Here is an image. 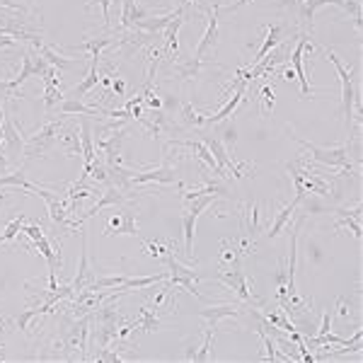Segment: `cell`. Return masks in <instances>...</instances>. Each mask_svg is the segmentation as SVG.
<instances>
[{
	"label": "cell",
	"instance_id": "e0dca14e",
	"mask_svg": "<svg viewBox=\"0 0 363 363\" xmlns=\"http://www.w3.org/2000/svg\"><path fill=\"white\" fill-rule=\"evenodd\" d=\"M99 85V61H90V68H87V76L78 83L76 87H71L68 92H63V99H83L92 87Z\"/></svg>",
	"mask_w": 363,
	"mask_h": 363
},
{
	"label": "cell",
	"instance_id": "277c9868",
	"mask_svg": "<svg viewBox=\"0 0 363 363\" xmlns=\"http://www.w3.org/2000/svg\"><path fill=\"white\" fill-rule=\"evenodd\" d=\"M46 68H49L46 59L34 49V46H31V49H27L22 54V68H20V73L13 78V80H3V83H0V90L8 92V97H22V92L17 94L20 85H22L24 80H29L31 76H44Z\"/></svg>",
	"mask_w": 363,
	"mask_h": 363
},
{
	"label": "cell",
	"instance_id": "2e32d148",
	"mask_svg": "<svg viewBox=\"0 0 363 363\" xmlns=\"http://www.w3.org/2000/svg\"><path fill=\"white\" fill-rule=\"evenodd\" d=\"M303 201H305V199L301 197V194H296V197H293V201H288L286 206L281 208V211H278L276 215H273V220H271V225H269V233H266V238H269V240L278 238V235L283 233V228H286V225H288V220L293 218V213H296V208L301 206Z\"/></svg>",
	"mask_w": 363,
	"mask_h": 363
},
{
	"label": "cell",
	"instance_id": "ee69618b",
	"mask_svg": "<svg viewBox=\"0 0 363 363\" xmlns=\"http://www.w3.org/2000/svg\"><path fill=\"white\" fill-rule=\"evenodd\" d=\"M281 78H283V80H293V78H296V73H293V68H286Z\"/></svg>",
	"mask_w": 363,
	"mask_h": 363
},
{
	"label": "cell",
	"instance_id": "d6986e66",
	"mask_svg": "<svg viewBox=\"0 0 363 363\" xmlns=\"http://www.w3.org/2000/svg\"><path fill=\"white\" fill-rule=\"evenodd\" d=\"M180 13H184V8L170 10V13H165V15H148L145 20H138V22L131 24V29H141V31H148V34H155V31L165 29Z\"/></svg>",
	"mask_w": 363,
	"mask_h": 363
},
{
	"label": "cell",
	"instance_id": "1f68e13d",
	"mask_svg": "<svg viewBox=\"0 0 363 363\" xmlns=\"http://www.w3.org/2000/svg\"><path fill=\"white\" fill-rule=\"evenodd\" d=\"M213 334H215V329L206 327V334H204V344L199 346L197 351H194L192 361L204 363V361H211V359H213V354H211V346H213Z\"/></svg>",
	"mask_w": 363,
	"mask_h": 363
},
{
	"label": "cell",
	"instance_id": "8fae6325",
	"mask_svg": "<svg viewBox=\"0 0 363 363\" xmlns=\"http://www.w3.org/2000/svg\"><path fill=\"white\" fill-rule=\"evenodd\" d=\"M308 34H298L296 39V49L291 51V66H293V73H296V80L301 83V94L305 99L313 94V87H310V80L305 76V46H308Z\"/></svg>",
	"mask_w": 363,
	"mask_h": 363
},
{
	"label": "cell",
	"instance_id": "f6af8a7d",
	"mask_svg": "<svg viewBox=\"0 0 363 363\" xmlns=\"http://www.w3.org/2000/svg\"><path fill=\"white\" fill-rule=\"evenodd\" d=\"M0 361H5V351H3V346H0Z\"/></svg>",
	"mask_w": 363,
	"mask_h": 363
},
{
	"label": "cell",
	"instance_id": "3957f363",
	"mask_svg": "<svg viewBox=\"0 0 363 363\" xmlns=\"http://www.w3.org/2000/svg\"><path fill=\"white\" fill-rule=\"evenodd\" d=\"M162 262H165L167 269H170V276H167V281H170L172 286H182L184 291L192 293L194 298H199V301H206V296H204V293L197 288V281H201V278H206V273L194 271V266L182 264V262L175 257V250L167 252V255L162 257Z\"/></svg>",
	"mask_w": 363,
	"mask_h": 363
},
{
	"label": "cell",
	"instance_id": "74e56055",
	"mask_svg": "<svg viewBox=\"0 0 363 363\" xmlns=\"http://www.w3.org/2000/svg\"><path fill=\"white\" fill-rule=\"evenodd\" d=\"M329 327H332V310H325V313H322V322H320V327H318V332H315V334H327Z\"/></svg>",
	"mask_w": 363,
	"mask_h": 363
},
{
	"label": "cell",
	"instance_id": "8d00e7d4",
	"mask_svg": "<svg viewBox=\"0 0 363 363\" xmlns=\"http://www.w3.org/2000/svg\"><path fill=\"white\" fill-rule=\"evenodd\" d=\"M97 3L99 10H102V22H104V29L109 31V5H112V0H90L87 3V8H92V5Z\"/></svg>",
	"mask_w": 363,
	"mask_h": 363
},
{
	"label": "cell",
	"instance_id": "9c48e42d",
	"mask_svg": "<svg viewBox=\"0 0 363 363\" xmlns=\"http://www.w3.org/2000/svg\"><path fill=\"white\" fill-rule=\"evenodd\" d=\"M3 152L8 155L10 162H20L22 157V150H24V138H22V131L13 124V119L8 117L5 112V119H3Z\"/></svg>",
	"mask_w": 363,
	"mask_h": 363
},
{
	"label": "cell",
	"instance_id": "5bb4252c",
	"mask_svg": "<svg viewBox=\"0 0 363 363\" xmlns=\"http://www.w3.org/2000/svg\"><path fill=\"white\" fill-rule=\"evenodd\" d=\"M80 242H83V250H80V264H78V271H76V278H73V291H83V288L92 286L94 281V271H92V264H90V250H87V235L80 230Z\"/></svg>",
	"mask_w": 363,
	"mask_h": 363
},
{
	"label": "cell",
	"instance_id": "603a6c76",
	"mask_svg": "<svg viewBox=\"0 0 363 363\" xmlns=\"http://www.w3.org/2000/svg\"><path fill=\"white\" fill-rule=\"evenodd\" d=\"M56 145L66 152V155H83L80 136H78V126H63Z\"/></svg>",
	"mask_w": 363,
	"mask_h": 363
},
{
	"label": "cell",
	"instance_id": "7bdbcfd3",
	"mask_svg": "<svg viewBox=\"0 0 363 363\" xmlns=\"http://www.w3.org/2000/svg\"><path fill=\"white\" fill-rule=\"evenodd\" d=\"M8 165H10L8 155H3V152H0V175H5V172H8Z\"/></svg>",
	"mask_w": 363,
	"mask_h": 363
},
{
	"label": "cell",
	"instance_id": "52a82bcc",
	"mask_svg": "<svg viewBox=\"0 0 363 363\" xmlns=\"http://www.w3.org/2000/svg\"><path fill=\"white\" fill-rule=\"evenodd\" d=\"M121 46V31H107L99 36H87L83 44L66 46V51H76V54H90V61H102V51Z\"/></svg>",
	"mask_w": 363,
	"mask_h": 363
},
{
	"label": "cell",
	"instance_id": "9a60e30c",
	"mask_svg": "<svg viewBox=\"0 0 363 363\" xmlns=\"http://www.w3.org/2000/svg\"><path fill=\"white\" fill-rule=\"evenodd\" d=\"M245 94H247V85H240L238 90L233 92V97L225 99V104L218 109L215 114H206V126H215V124H223L228 117H233L235 109L240 107L242 102H245Z\"/></svg>",
	"mask_w": 363,
	"mask_h": 363
},
{
	"label": "cell",
	"instance_id": "4dcf8cb0",
	"mask_svg": "<svg viewBox=\"0 0 363 363\" xmlns=\"http://www.w3.org/2000/svg\"><path fill=\"white\" fill-rule=\"evenodd\" d=\"M206 66H208L206 61L194 59V56H192L189 61H177L175 63V73L182 78V80H192V78H199V73H201Z\"/></svg>",
	"mask_w": 363,
	"mask_h": 363
},
{
	"label": "cell",
	"instance_id": "d6a6232c",
	"mask_svg": "<svg viewBox=\"0 0 363 363\" xmlns=\"http://www.w3.org/2000/svg\"><path fill=\"white\" fill-rule=\"evenodd\" d=\"M24 223H27V215H24V213H20L17 218H13V220H10V223L5 225V230H3L5 240H8V242L17 240L20 235H22V225H24Z\"/></svg>",
	"mask_w": 363,
	"mask_h": 363
},
{
	"label": "cell",
	"instance_id": "5b68a950",
	"mask_svg": "<svg viewBox=\"0 0 363 363\" xmlns=\"http://www.w3.org/2000/svg\"><path fill=\"white\" fill-rule=\"evenodd\" d=\"M61 129H63V121H49V124H44L39 131H34V134L24 141V150H22L24 160L27 162L36 160V157H44L49 150H54Z\"/></svg>",
	"mask_w": 363,
	"mask_h": 363
},
{
	"label": "cell",
	"instance_id": "60d3db41",
	"mask_svg": "<svg viewBox=\"0 0 363 363\" xmlns=\"http://www.w3.org/2000/svg\"><path fill=\"white\" fill-rule=\"evenodd\" d=\"M247 3H250V0H235V3H230V5H223L220 10H225V13H235V10L245 8Z\"/></svg>",
	"mask_w": 363,
	"mask_h": 363
},
{
	"label": "cell",
	"instance_id": "ffe728a7",
	"mask_svg": "<svg viewBox=\"0 0 363 363\" xmlns=\"http://www.w3.org/2000/svg\"><path fill=\"white\" fill-rule=\"evenodd\" d=\"M36 51H39V54L44 56L49 66L59 68V71H78V68L83 66L80 59H68V56H61V51H56L54 46L39 44V46H36Z\"/></svg>",
	"mask_w": 363,
	"mask_h": 363
},
{
	"label": "cell",
	"instance_id": "83f0119b",
	"mask_svg": "<svg viewBox=\"0 0 363 363\" xmlns=\"http://www.w3.org/2000/svg\"><path fill=\"white\" fill-rule=\"evenodd\" d=\"M281 39H283V24H269V27H266L264 44H262V49L255 54V59H252V63H257L259 59H264V56L269 54V51H271L273 46H276Z\"/></svg>",
	"mask_w": 363,
	"mask_h": 363
},
{
	"label": "cell",
	"instance_id": "d590c367",
	"mask_svg": "<svg viewBox=\"0 0 363 363\" xmlns=\"http://www.w3.org/2000/svg\"><path fill=\"white\" fill-rule=\"evenodd\" d=\"M143 250H145V255H150V257H155V259H162V257L167 255V252L172 250V247H162V245H157V242H143Z\"/></svg>",
	"mask_w": 363,
	"mask_h": 363
},
{
	"label": "cell",
	"instance_id": "f1b7e54d",
	"mask_svg": "<svg viewBox=\"0 0 363 363\" xmlns=\"http://www.w3.org/2000/svg\"><path fill=\"white\" fill-rule=\"evenodd\" d=\"M257 332H259L262 344H264V349H266L264 354H259V359H264V361H291L286 354H283V351H278V346H276V341H273V336L266 332L262 325H259V329H257Z\"/></svg>",
	"mask_w": 363,
	"mask_h": 363
},
{
	"label": "cell",
	"instance_id": "b9f144b4",
	"mask_svg": "<svg viewBox=\"0 0 363 363\" xmlns=\"http://www.w3.org/2000/svg\"><path fill=\"white\" fill-rule=\"evenodd\" d=\"M17 44V39H13V36L8 34H0V49H10V46Z\"/></svg>",
	"mask_w": 363,
	"mask_h": 363
},
{
	"label": "cell",
	"instance_id": "484cf974",
	"mask_svg": "<svg viewBox=\"0 0 363 363\" xmlns=\"http://www.w3.org/2000/svg\"><path fill=\"white\" fill-rule=\"evenodd\" d=\"M184 20H187L184 17V13H180L165 29H162V34H165V51L172 56V59H180V41H177V34H180Z\"/></svg>",
	"mask_w": 363,
	"mask_h": 363
},
{
	"label": "cell",
	"instance_id": "f35d334b",
	"mask_svg": "<svg viewBox=\"0 0 363 363\" xmlns=\"http://www.w3.org/2000/svg\"><path fill=\"white\" fill-rule=\"evenodd\" d=\"M112 90L117 97H124L126 94V83H124V78H119V73L114 76V80H112Z\"/></svg>",
	"mask_w": 363,
	"mask_h": 363
},
{
	"label": "cell",
	"instance_id": "30bf717a",
	"mask_svg": "<svg viewBox=\"0 0 363 363\" xmlns=\"http://www.w3.org/2000/svg\"><path fill=\"white\" fill-rule=\"evenodd\" d=\"M143 184H180V180H177L175 167L165 160L160 167H152V170L145 172H134L131 187H143Z\"/></svg>",
	"mask_w": 363,
	"mask_h": 363
},
{
	"label": "cell",
	"instance_id": "cb8c5ba5",
	"mask_svg": "<svg viewBox=\"0 0 363 363\" xmlns=\"http://www.w3.org/2000/svg\"><path fill=\"white\" fill-rule=\"evenodd\" d=\"M80 145H83V160H85V170H83V175H87L90 172V165L94 162V134H92V126L90 121L83 119L80 121Z\"/></svg>",
	"mask_w": 363,
	"mask_h": 363
},
{
	"label": "cell",
	"instance_id": "ac0fdd59",
	"mask_svg": "<svg viewBox=\"0 0 363 363\" xmlns=\"http://www.w3.org/2000/svg\"><path fill=\"white\" fill-rule=\"evenodd\" d=\"M165 313V310H160V305H143L138 313V318H136V332H157V329L162 327V320L160 315Z\"/></svg>",
	"mask_w": 363,
	"mask_h": 363
},
{
	"label": "cell",
	"instance_id": "7402d4cb",
	"mask_svg": "<svg viewBox=\"0 0 363 363\" xmlns=\"http://www.w3.org/2000/svg\"><path fill=\"white\" fill-rule=\"evenodd\" d=\"M0 187H15V189H22V192H34L39 189V184H31L27 180V167H17V170L13 172H5V175H0Z\"/></svg>",
	"mask_w": 363,
	"mask_h": 363
},
{
	"label": "cell",
	"instance_id": "4316f807",
	"mask_svg": "<svg viewBox=\"0 0 363 363\" xmlns=\"http://www.w3.org/2000/svg\"><path fill=\"white\" fill-rule=\"evenodd\" d=\"M56 109H59V114H63V117H68V114H80V117H102V109L87 107V104H83L80 99H63Z\"/></svg>",
	"mask_w": 363,
	"mask_h": 363
},
{
	"label": "cell",
	"instance_id": "bcb514c9",
	"mask_svg": "<svg viewBox=\"0 0 363 363\" xmlns=\"http://www.w3.org/2000/svg\"><path fill=\"white\" fill-rule=\"evenodd\" d=\"M5 242H8V240H5V235H0V245H5Z\"/></svg>",
	"mask_w": 363,
	"mask_h": 363
},
{
	"label": "cell",
	"instance_id": "7a4b0ae2",
	"mask_svg": "<svg viewBox=\"0 0 363 363\" xmlns=\"http://www.w3.org/2000/svg\"><path fill=\"white\" fill-rule=\"evenodd\" d=\"M296 143H301L305 150L310 152L315 162L320 165H327V167H336L341 170V175H354V160H351V141L349 143H341V145H334V148H322V145H315L310 141H303L298 136H293Z\"/></svg>",
	"mask_w": 363,
	"mask_h": 363
},
{
	"label": "cell",
	"instance_id": "836d02e7",
	"mask_svg": "<svg viewBox=\"0 0 363 363\" xmlns=\"http://www.w3.org/2000/svg\"><path fill=\"white\" fill-rule=\"evenodd\" d=\"M129 359H136L134 354H121V351L117 349H102V351H97V356H94V361H99V363H121V361H129Z\"/></svg>",
	"mask_w": 363,
	"mask_h": 363
},
{
	"label": "cell",
	"instance_id": "e575fe53",
	"mask_svg": "<svg viewBox=\"0 0 363 363\" xmlns=\"http://www.w3.org/2000/svg\"><path fill=\"white\" fill-rule=\"evenodd\" d=\"M262 102V114H271L273 112V85H264L259 90V97Z\"/></svg>",
	"mask_w": 363,
	"mask_h": 363
},
{
	"label": "cell",
	"instance_id": "44dd1931",
	"mask_svg": "<svg viewBox=\"0 0 363 363\" xmlns=\"http://www.w3.org/2000/svg\"><path fill=\"white\" fill-rule=\"evenodd\" d=\"M336 213V225L334 230H351V235H354L356 240H361V223H359V215H361V204L354 208V211H349V208H334Z\"/></svg>",
	"mask_w": 363,
	"mask_h": 363
},
{
	"label": "cell",
	"instance_id": "ab89813d",
	"mask_svg": "<svg viewBox=\"0 0 363 363\" xmlns=\"http://www.w3.org/2000/svg\"><path fill=\"white\" fill-rule=\"evenodd\" d=\"M187 3L194 5V8H197L199 13H204V15L211 13V5H208V0H187Z\"/></svg>",
	"mask_w": 363,
	"mask_h": 363
},
{
	"label": "cell",
	"instance_id": "d4e9b609",
	"mask_svg": "<svg viewBox=\"0 0 363 363\" xmlns=\"http://www.w3.org/2000/svg\"><path fill=\"white\" fill-rule=\"evenodd\" d=\"M167 276H170V271H162V273H150V276H126L124 283H121L119 288H124L126 293L129 291H145V288L155 286V283H162L167 281Z\"/></svg>",
	"mask_w": 363,
	"mask_h": 363
},
{
	"label": "cell",
	"instance_id": "4fadbf2b",
	"mask_svg": "<svg viewBox=\"0 0 363 363\" xmlns=\"http://www.w3.org/2000/svg\"><path fill=\"white\" fill-rule=\"evenodd\" d=\"M218 13H220V5H213L211 13H208V27L206 31H204L201 41L197 44V51H194V59H206V54H211V51L215 49V44H218Z\"/></svg>",
	"mask_w": 363,
	"mask_h": 363
},
{
	"label": "cell",
	"instance_id": "ba28073f",
	"mask_svg": "<svg viewBox=\"0 0 363 363\" xmlns=\"http://www.w3.org/2000/svg\"><path fill=\"white\" fill-rule=\"evenodd\" d=\"M104 238H114V235H131L138 238V223H136V213L131 208H124V204L119 206V211L109 215V223L102 230Z\"/></svg>",
	"mask_w": 363,
	"mask_h": 363
},
{
	"label": "cell",
	"instance_id": "6da1fadb",
	"mask_svg": "<svg viewBox=\"0 0 363 363\" xmlns=\"http://www.w3.org/2000/svg\"><path fill=\"white\" fill-rule=\"evenodd\" d=\"M322 56L334 66L336 76H339V85H341V112H344L346 119V134L351 138V131H354L356 124V112H361V102H359V94L354 90V80H351V71L339 61V56L334 54L332 49H320Z\"/></svg>",
	"mask_w": 363,
	"mask_h": 363
},
{
	"label": "cell",
	"instance_id": "7c38bea8",
	"mask_svg": "<svg viewBox=\"0 0 363 363\" xmlns=\"http://www.w3.org/2000/svg\"><path fill=\"white\" fill-rule=\"evenodd\" d=\"M199 318L206 322V327L218 329V325L228 318H240L242 315V305L240 303H223V305H211V308H201L197 310Z\"/></svg>",
	"mask_w": 363,
	"mask_h": 363
},
{
	"label": "cell",
	"instance_id": "f546056e",
	"mask_svg": "<svg viewBox=\"0 0 363 363\" xmlns=\"http://www.w3.org/2000/svg\"><path fill=\"white\" fill-rule=\"evenodd\" d=\"M180 121L184 129H201L206 126V114H199L192 102H184L180 107Z\"/></svg>",
	"mask_w": 363,
	"mask_h": 363
},
{
	"label": "cell",
	"instance_id": "8992f818",
	"mask_svg": "<svg viewBox=\"0 0 363 363\" xmlns=\"http://www.w3.org/2000/svg\"><path fill=\"white\" fill-rule=\"evenodd\" d=\"M213 278L218 283H223L228 291H235V296H238L245 305H262V301H257V298L252 296V283H250V278H247V273L242 271V264L220 266Z\"/></svg>",
	"mask_w": 363,
	"mask_h": 363
}]
</instances>
